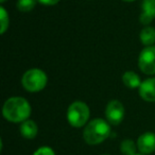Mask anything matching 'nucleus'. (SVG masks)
I'll return each mask as SVG.
<instances>
[{"mask_svg":"<svg viewBox=\"0 0 155 155\" xmlns=\"http://www.w3.org/2000/svg\"><path fill=\"white\" fill-rule=\"evenodd\" d=\"M2 114L3 117L11 122H24L30 117L31 105L25 98L12 97L3 104Z\"/></svg>","mask_w":155,"mask_h":155,"instance_id":"1","label":"nucleus"},{"mask_svg":"<svg viewBox=\"0 0 155 155\" xmlns=\"http://www.w3.org/2000/svg\"><path fill=\"white\" fill-rule=\"evenodd\" d=\"M110 135V127L103 119H94L88 122L83 131V138L88 144L95 146L103 142Z\"/></svg>","mask_w":155,"mask_h":155,"instance_id":"2","label":"nucleus"},{"mask_svg":"<svg viewBox=\"0 0 155 155\" xmlns=\"http://www.w3.org/2000/svg\"><path fill=\"white\" fill-rule=\"evenodd\" d=\"M47 74L38 68H32L27 70L21 79L22 87L30 93H37V91H43L47 85Z\"/></svg>","mask_w":155,"mask_h":155,"instance_id":"3","label":"nucleus"},{"mask_svg":"<svg viewBox=\"0 0 155 155\" xmlns=\"http://www.w3.org/2000/svg\"><path fill=\"white\" fill-rule=\"evenodd\" d=\"M89 107L82 101H74L67 110V120L73 127H82L88 121Z\"/></svg>","mask_w":155,"mask_h":155,"instance_id":"4","label":"nucleus"},{"mask_svg":"<svg viewBox=\"0 0 155 155\" xmlns=\"http://www.w3.org/2000/svg\"><path fill=\"white\" fill-rule=\"evenodd\" d=\"M138 66L144 74H155V46L146 47L140 52Z\"/></svg>","mask_w":155,"mask_h":155,"instance_id":"5","label":"nucleus"},{"mask_svg":"<svg viewBox=\"0 0 155 155\" xmlns=\"http://www.w3.org/2000/svg\"><path fill=\"white\" fill-rule=\"evenodd\" d=\"M107 122L113 125H118L124 118V106L118 100H112L107 103L105 110Z\"/></svg>","mask_w":155,"mask_h":155,"instance_id":"6","label":"nucleus"},{"mask_svg":"<svg viewBox=\"0 0 155 155\" xmlns=\"http://www.w3.org/2000/svg\"><path fill=\"white\" fill-rule=\"evenodd\" d=\"M137 149L141 154H151L155 151V134L151 132L142 134L137 140Z\"/></svg>","mask_w":155,"mask_h":155,"instance_id":"7","label":"nucleus"},{"mask_svg":"<svg viewBox=\"0 0 155 155\" xmlns=\"http://www.w3.org/2000/svg\"><path fill=\"white\" fill-rule=\"evenodd\" d=\"M139 95L147 102H155V78L147 79L139 87Z\"/></svg>","mask_w":155,"mask_h":155,"instance_id":"8","label":"nucleus"},{"mask_svg":"<svg viewBox=\"0 0 155 155\" xmlns=\"http://www.w3.org/2000/svg\"><path fill=\"white\" fill-rule=\"evenodd\" d=\"M155 18V0H142L139 20L142 25H149Z\"/></svg>","mask_w":155,"mask_h":155,"instance_id":"9","label":"nucleus"},{"mask_svg":"<svg viewBox=\"0 0 155 155\" xmlns=\"http://www.w3.org/2000/svg\"><path fill=\"white\" fill-rule=\"evenodd\" d=\"M37 132H38V127L33 120H26L20 125V133H21L22 137L27 138V139L35 138L37 135Z\"/></svg>","mask_w":155,"mask_h":155,"instance_id":"10","label":"nucleus"},{"mask_svg":"<svg viewBox=\"0 0 155 155\" xmlns=\"http://www.w3.org/2000/svg\"><path fill=\"white\" fill-rule=\"evenodd\" d=\"M122 82L129 88H139L141 85V80L139 75L134 71H127L122 75Z\"/></svg>","mask_w":155,"mask_h":155,"instance_id":"11","label":"nucleus"},{"mask_svg":"<svg viewBox=\"0 0 155 155\" xmlns=\"http://www.w3.org/2000/svg\"><path fill=\"white\" fill-rule=\"evenodd\" d=\"M140 41L142 45L150 47L155 43V29L152 27H144L140 32Z\"/></svg>","mask_w":155,"mask_h":155,"instance_id":"12","label":"nucleus"},{"mask_svg":"<svg viewBox=\"0 0 155 155\" xmlns=\"http://www.w3.org/2000/svg\"><path fill=\"white\" fill-rule=\"evenodd\" d=\"M120 150L124 155H135L136 154V144L132 139H124L121 142Z\"/></svg>","mask_w":155,"mask_h":155,"instance_id":"13","label":"nucleus"},{"mask_svg":"<svg viewBox=\"0 0 155 155\" xmlns=\"http://www.w3.org/2000/svg\"><path fill=\"white\" fill-rule=\"evenodd\" d=\"M36 0H18L16 8L20 12H30L35 8Z\"/></svg>","mask_w":155,"mask_h":155,"instance_id":"14","label":"nucleus"},{"mask_svg":"<svg viewBox=\"0 0 155 155\" xmlns=\"http://www.w3.org/2000/svg\"><path fill=\"white\" fill-rule=\"evenodd\" d=\"M0 22H1V34H5L9 28V15L3 7H0Z\"/></svg>","mask_w":155,"mask_h":155,"instance_id":"15","label":"nucleus"},{"mask_svg":"<svg viewBox=\"0 0 155 155\" xmlns=\"http://www.w3.org/2000/svg\"><path fill=\"white\" fill-rule=\"evenodd\" d=\"M33 155H55L54 151L49 147H41L34 152Z\"/></svg>","mask_w":155,"mask_h":155,"instance_id":"16","label":"nucleus"},{"mask_svg":"<svg viewBox=\"0 0 155 155\" xmlns=\"http://www.w3.org/2000/svg\"><path fill=\"white\" fill-rule=\"evenodd\" d=\"M39 3L41 5H54L56 3L60 2V0H37Z\"/></svg>","mask_w":155,"mask_h":155,"instance_id":"17","label":"nucleus"},{"mask_svg":"<svg viewBox=\"0 0 155 155\" xmlns=\"http://www.w3.org/2000/svg\"><path fill=\"white\" fill-rule=\"evenodd\" d=\"M122 1H125V2H133L135 0H122Z\"/></svg>","mask_w":155,"mask_h":155,"instance_id":"18","label":"nucleus"},{"mask_svg":"<svg viewBox=\"0 0 155 155\" xmlns=\"http://www.w3.org/2000/svg\"><path fill=\"white\" fill-rule=\"evenodd\" d=\"M5 1H7V0H0V2H1V3H5Z\"/></svg>","mask_w":155,"mask_h":155,"instance_id":"19","label":"nucleus"},{"mask_svg":"<svg viewBox=\"0 0 155 155\" xmlns=\"http://www.w3.org/2000/svg\"><path fill=\"white\" fill-rule=\"evenodd\" d=\"M135 155H143V154H135Z\"/></svg>","mask_w":155,"mask_h":155,"instance_id":"20","label":"nucleus"},{"mask_svg":"<svg viewBox=\"0 0 155 155\" xmlns=\"http://www.w3.org/2000/svg\"><path fill=\"white\" fill-rule=\"evenodd\" d=\"M104 155H107V154H104Z\"/></svg>","mask_w":155,"mask_h":155,"instance_id":"21","label":"nucleus"}]
</instances>
